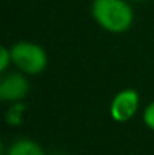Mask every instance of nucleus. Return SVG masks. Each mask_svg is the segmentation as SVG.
Listing matches in <instances>:
<instances>
[{
	"label": "nucleus",
	"mask_w": 154,
	"mask_h": 155,
	"mask_svg": "<svg viewBox=\"0 0 154 155\" xmlns=\"http://www.w3.org/2000/svg\"><path fill=\"white\" fill-rule=\"evenodd\" d=\"M23 111H24V105L21 103L12 104V107L6 113V122L9 125H20L23 122Z\"/></svg>",
	"instance_id": "423d86ee"
},
{
	"label": "nucleus",
	"mask_w": 154,
	"mask_h": 155,
	"mask_svg": "<svg viewBox=\"0 0 154 155\" xmlns=\"http://www.w3.org/2000/svg\"><path fill=\"white\" fill-rule=\"evenodd\" d=\"M29 81L24 77V72H9L3 75L0 81V100L17 103L27 97L29 94Z\"/></svg>",
	"instance_id": "20e7f679"
},
{
	"label": "nucleus",
	"mask_w": 154,
	"mask_h": 155,
	"mask_svg": "<svg viewBox=\"0 0 154 155\" xmlns=\"http://www.w3.org/2000/svg\"><path fill=\"white\" fill-rule=\"evenodd\" d=\"M12 63V56H11V48L8 47H2L0 48V72H5L9 65Z\"/></svg>",
	"instance_id": "0eeeda50"
},
{
	"label": "nucleus",
	"mask_w": 154,
	"mask_h": 155,
	"mask_svg": "<svg viewBox=\"0 0 154 155\" xmlns=\"http://www.w3.org/2000/svg\"><path fill=\"white\" fill-rule=\"evenodd\" d=\"M130 2H144V0H130Z\"/></svg>",
	"instance_id": "1a4fd4ad"
},
{
	"label": "nucleus",
	"mask_w": 154,
	"mask_h": 155,
	"mask_svg": "<svg viewBox=\"0 0 154 155\" xmlns=\"http://www.w3.org/2000/svg\"><path fill=\"white\" fill-rule=\"evenodd\" d=\"M6 155H46V151L32 139H18L6 149Z\"/></svg>",
	"instance_id": "39448f33"
},
{
	"label": "nucleus",
	"mask_w": 154,
	"mask_h": 155,
	"mask_svg": "<svg viewBox=\"0 0 154 155\" xmlns=\"http://www.w3.org/2000/svg\"><path fill=\"white\" fill-rule=\"evenodd\" d=\"M142 119H144V124L154 131V101L148 104L144 110V114H142Z\"/></svg>",
	"instance_id": "6e6552de"
},
{
	"label": "nucleus",
	"mask_w": 154,
	"mask_h": 155,
	"mask_svg": "<svg viewBox=\"0 0 154 155\" xmlns=\"http://www.w3.org/2000/svg\"><path fill=\"white\" fill-rule=\"evenodd\" d=\"M139 94L135 89H122L119 91L110 101L109 105V113L110 117L115 122L124 124L128 122L130 119L135 117L138 108H139Z\"/></svg>",
	"instance_id": "7ed1b4c3"
},
{
	"label": "nucleus",
	"mask_w": 154,
	"mask_h": 155,
	"mask_svg": "<svg viewBox=\"0 0 154 155\" xmlns=\"http://www.w3.org/2000/svg\"><path fill=\"white\" fill-rule=\"evenodd\" d=\"M12 63L24 74L35 75L41 74L49 63V56L46 50L30 41H18L11 47Z\"/></svg>",
	"instance_id": "f03ea898"
},
{
	"label": "nucleus",
	"mask_w": 154,
	"mask_h": 155,
	"mask_svg": "<svg viewBox=\"0 0 154 155\" xmlns=\"http://www.w3.org/2000/svg\"><path fill=\"white\" fill-rule=\"evenodd\" d=\"M91 14L95 23L109 33L127 32L135 20L133 8L127 0H94Z\"/></svg>",
	"instance_id": "f257e3e1"
}]
</instances>
